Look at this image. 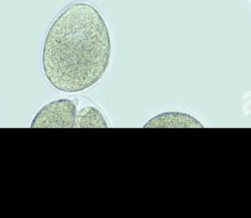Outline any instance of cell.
Returning a JSON list of instances; mask_svg holds the SVG:
<instances>
[{
	"label": "cell",
	"instance_id": "6da1fadb",
	"mask_svg": "<svg viewBox=\"0 0 251 218\" xmlns=\"http://www.w3.org/2000/svg\"><path fill=\"white\" fill-rule=\"evenodd\" d=\"M112 52L108 24L89 2L68 5L49 27L41 67L55 90L77 93L94 87L106 74Z\"/></svg>",
	"mask_w": 251,
	"mask_h": 218
},
{
	"label": "cell",
	"instance_id": "7a4b0ae2",
	"mask_svg": "<svg viewBox=\"0 0 251 218\" xmlns=\"http://www.w3.org/2000/svg\"><path fill=\"white\" fill-rule=\"evenodd\" d=\"M77 108L75 101L67 98L50 101L34 115L31 128H75Z\"/></svg>",
	"mask_w": 251,
	"mask_h": 218
},
{
	"label": "cell",
	"instance_id": "3957f363",
	"mask_svg": "<svg viewBox=\"0 0 251 218\" xmlns=\"http://www.w3.org/2000/svg\"><path fill=\"white\" fill-rule=\"evenodd\" d=\"M145 128H203L204 125L194 116L188 113L171 111L163 112L149 119L144 124Z\"/></svg>",
	"mask_w": 251,
	"mask_h": 218
},
{
	"label": "cell",
	"instance_id": "277c9868",
	"mask_svg": "<svg viewBox=\"0 0 251 218\" xmlns=\"http://www.w3.org/2000/svg\"><path fill=\"white\" fill-rule=\"evenodd\" d=\"M109 123L99 108L86 106L77 111L75 128H108Z\"/></svg>",
	"mask_w": 251,
	"mask_h": 218
},
{
	"label": "cell",
	"instance_id": "5b68a950",
	"mask_svg": "<svg viewBox=\"0 0 251 218\" xmlns=\"http://www.w3.org/2000/svg\"><path fill=\"white\" fill-rule=\"evenodd\" d=\"M250 1H251V0H250Z\"/></svg>",
	"mask_w": 251,
	"mask_h": 218
}]
</instances>
